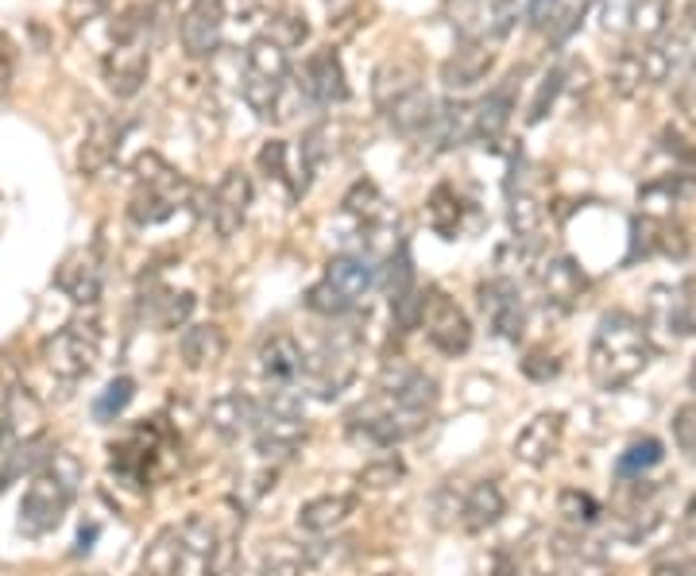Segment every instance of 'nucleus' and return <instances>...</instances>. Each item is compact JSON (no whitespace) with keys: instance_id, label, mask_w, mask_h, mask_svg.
<instances>
[{"instance_id":"30","label":"nucleus","mask_w":696,"mask_h":576,"mask_svg":"<svg viewBox=\"0 0 696 576\" xmlns=\"http://www.w3.org/2000/svg\"><path fill=\"white\" fill-rule=\"evenodd\" d=\"M414 89H422V74L414 63H406V58H388V63L376 70L372 78V97H376V109L388 112L395 101H403V97H411Z\"/></svg>"},{"instance_id":"26","label":"nucleus","mask_w":696,"mask_h":576,"mask_svg":"<svg viewBox=\"0 0 696 576\" xmlns=\"http://www.w3.org/2000/svg\"><path fill=\"white\" fill-rule=\"evenodd\" d=\"M491 66H496V51L488 43H460V51H453L442 63V81L449 89H472L488 78Z\"/></svg>"},{"instance_id":"44","label":"nucleus","mask_w":696,"mask_h":576,"mask_svg":"<svg viewBox=\"0 0 696 576\" xmlns=\"http://www.w3.org/2000/svg\"><path fill=\"white\" fill-rule=\"evenodd\" d=\"M286 159H291V148H286L283 140H268L260 151V171L268 174V178H279L286 182L291 178V166H286Z\"/></svg>"},{"instance_id":"1","label":"nucleus","mask_w":696,"mask_h":576,"mask_svg":"<svg viewBox=\"0 0 696 576\" xmlns=\"http://www.w3.org/2000/svg\"><path fill=\"white\" fill-rule=\"evenodd\" d=\"M650 356H654V345L646 337V325L627 309H608L596 322L592 345H588V376L600 391H619L646 371Z\"/></svg>"},{"instance_id":"19","label":"nucleus","mask_w":696,"mask_h":576,"mask_svg":"<svg viewBox=\"0 0 696 576\" xmlns=\"http://www.w3.org/2000/svg\"><path fill=\"white\" fill-rule=\"evenodd\" d=\"M302 94L309 97L322 109H333L348 97V81H345V66H340V55L333 47H322L306 58L302 66Z\"/></svg>"},{"instance_id":"23","label":"nucleus","mask_w":696,"mask_h":576,"mask_svg":"<svg viewBox=\"0 0 696 576\" xmlns=\"http://www.w3.org/2000/svg\"><path fill=\"white\" fill-rule=\"evenodd\" d=\"M255 414H260V403L244 391H225L214 403L206 406V422L221 442H237V437L252 434L255 430Z\"/></svg>"},{"instance_id":"17","label":"nucleus","mask_w":696,"mask_h":576,"mask_svg":"<svg viewBox=\"0 0 696 576\" xmlns=\"http://www.w3.org/2000/svg\"><path fill=\"white\" fill-rule=\"evenodd\" d=\"M534 279H539V291L546 298V306L554 309H577L588 294L585 268L577 260H569V256H554V260L539 263Z\"/></svg>"},{"instance_id":"33","label":"nucleus","mask_w":696,"mask_h":576,"mask_svg":"<svg viewBox=\"0 0 696 576\" xmlns=\"http://www.w3.org/2000/svg\"><path fill=\"white\" fill-rule=\"evenodd\" d=\"M143 317H148L155 329H178V325L191 322L194 314V294L186 291H155L143 294Z\"/></svg>"},{"instance_id":"29","label":"nucleus","mask_w":696,"mask_h":576,"mask_svg":"<svg viewBox=\"0 0 696 576\" xmlns=\"http://www.w3.org/2000/svg\"><path fill=\"white\" fill-rule=\"evenodd\" d=\"M352 514H357V496H345V491H337V496H317L298 507V526L306 530V534H333V530L345 526Z\"/></svg>"},{"instance_id":"49","label":"nucleus","mask_w":696,"mask_h":576,"mask_svg":"<svg viewBox=\"0 0 696 576\" xmlns=\"http://www.w3.org/2000/svg\"><path fill=\"white\" fill-rule=\"evenodd\" d=\"M562 81H565L562 70H550L546 78H542V89H539V97H534V105H531V124H539V120L546 117V105H554V97L562 94Z\"/></svg>"},{"instance_id":"22","label":"nucleus","mask_w":696,"mask_h":576,"mask_svg":"<svg viewBox=\"0 0 696 576\" xmlns=\"http://www.w3.org/2000/svg\"><path fill=\"white\" fill-rule=\"evenodd\" d=\"M58 291L74 302V306H97L101 298V283H105V271H101V256L94 248H81V252L66 256L63 268L55 275Z\"/></svg>"},{"instance_id":"4","label":"nucleus","mask_w":696,"mask_h":576,"mask_svg":"<svg viewBox=\"0 0 696 576\" xmlns=\"http://www.w3.org/2000/svg\"><path fill=\"white\" fill-rule=\"evenodd\" d=\"M286 74H291V63H286L283 43H275L271 35H255L244 51V78H240V94L255 117L271 120L279 112Z\"/></svg>"},{"instance_id":"8","label":"nucleus","mask_w":696,"mask_h":576,"mask_svg":"<svg viewBox=\"0 0 696 576\" xmlns=\"http://www.w3.org/2000/svg\"><path fill=\"white\" fill-rule=\"evenodd\" d=\"M646 337L657 348H677L685 337H696V279L677 286H654L646 298Z\"/></svg>"},{"instance_id":"10","label":"nucleus","mask_w":696,"mask_h":576,"mask_svg":"<svg viewBox=\"0 0 696 576\" xmlns=\"http://www.w3.org/2000/svg\"><path fill=\"white\" fill-rule=\"evenodd\" d=\"M445 17L460 43H488L511 32L514 0H445Z\"/></svg>"},{"instance_id":"42","label":"nucleus","mask_w":696,"mask_h":576,"mask_svg":"<svg viewBox=\"0 0 696 576\" xmlns=\"http://www.w3.org/2000/svg\"><path fill=\"white\" fill-rule=\"evenodd\" d=\"M592 4H596V0H557V9H554V17H550L546 32L554 35L557 43L569 40V35L580 28V20L588 17V9H592Z\"/></svg>"},{"instance_id":"40","label":"nucleus","mask_w":696,"mask_h":576,"mask_svg":"<svg viewBox=\"0 0 696 576\" xmlns=\"http://www.w3.org/2000/svg\"><path fill=\"white\" fill-rule=\"evenodd\" d=\"M132 399H135V379L132 376H117L109 388L97 395V403H94L97 422H117L120 414L128 411V403H132Z\"/></svg>"},{"instance_id":"6","label":"nucleus","mask_w":696,"mask_h":576,"mask_svg":"<svg viewBox=\"0 0 696 576\" xmlns=\"http://www.w3.org/2000/svg\"><path fill=\"white\" fill-rule=\"evenodd\" d=\"M255 449L260 457H291L302 442H306L309 426L306 414H302V399L294 395L291 388H275L268 399L260 403V414H255Z\"/></svg>"},{"instance_id":"2","label":"nucleus","mask_w":696,"mask_h":576,"mask_svg":"<svg viewBox=\"0 0 696 576\" xmlns=\"http://www.w3.org/2000/svg\"><path fill=\"white\" fill-rule=\"evenodd\" d=\"M81 465L66 453H55L47 468L32 476L24 499H20V534L24 537H43L66 519L74 496H78Z\"/></svg>"},{"instance_id":"9","label":"nucleus","mask_w":696,"mask_h":576,"mask_svg":"<svg viewBox=\"0 0 696 576\" xmlns=\"http://www.w3.org/2000/svg\"><path fill=\"white\" fill-rule=\"evenodd\" d=\"M429 414H414L395 406L388 395H376L372 403H360L357 411L348 414V434L360 442H372L380 449H395V445L411 442L414 434H422Z\"/></svg>"},{"instance_id":"27","label":"nucleus","mask_w":696,"mask_h":576,"mask_svg":"<svg viewBox=\"0 0 696 576\" xmlns=\"http://www.w3.org/2000/svg\"><path fill=\"white\" fill-rule=\"evenodd\" d=\"M507 514V496L496 480H476L472 488L465 491V507H460V526L468 534H483L491 530L499 519Z\"/></svg>"},{"instance_id":"11","label":"nucleus","mask_w":696,"mask_h":576,"mask_svg":"<svg viewBox=\"0 0 696 576\" xmlns=\"http://www.w3.org/2000/svg\"><path fill=\"white\" fill-rule=\"evenodd\" d=\"M422 329H426L429 345L442 356H465L472 348V322L468 314L449 298L445 291L429 286L426 306H422Z\"/></svg>"},{"instance_id":"35","label":"nucleus","mask_w":696,"mask_h":576,"mask_svg":"<svg viewBox=\"0 0 696 576\" xmlns=\"http://www.w3.org/2000/svg\"><path fill=\"white\" fill-rule=\"evenodd\" d=\"M426 217H429V229H434L437 237L453 240L460 232L465 202H460V194L453 186H437L434 194H429V202H426Z\"/></svg>"},{"instance_id":"12","label":"nucleus","mask_w":696,"mask_h":576,"mask_svg":"<svg viewBox=\"0 0 696 576\" xmlns=\"http://www.w3.org/2000/svg\"><path fill=\"white\" fill-rule=\"evenodd\" d=\"M248 209H252V178L240 166H232V171L221 174V182L214 186V198H209V221H214L217 237H237L248 221Z\"/></svg>"},{"instance_id":"31","label":"nucleus","mask_w":696,"mask_h":576,"mask_svg":"<svg viewBox=\"0 0 696 576\" xmlns=\"http://www.w3.org/2000/svg\"><path fill=\"white\" fill-rule=\"evenodd\" d=\"M511 112H514V81H503V86H496L476 105V140H483L488 148L499 143V135L511 124Z\"/></svg>"},{"instance_id":"45","label":"nucleus","mask_w":696,"mask_h":576,"mask_svg":"<svg viewBox=\"0 0 696 576\" xmlns=\"http://www.w3.org/2000/svg\"><path fill=\"white\" fill-rule=\"evenodd\" d=\"M670 426H673V442H677L681 449L693 457V453H696V403L677 406V411H673Z\"/></svg>"},{"instance_id":"7","label":"nucleus","mask_w":696,"mask_h":576,"mask_svg":"<svg viewBox=\"0 0 696 576\" xmlns=\"http://www.w3.org/2000/svg\"><path fill=\"white\" fill-rule=\"evenodd\" d=\"M101 345H105L101 325H97L94 317H78V322L63 325L55 337L43 340L40 356H43V363H47L51 376L74 383V379H86L89 371L97 368V360H101Z\"/></svg>"},{"instance_id":"32","label":"nucleus","mask_w":696,"mask_h":576,"mask_svg":"<svg viewBox=\"0 0 696 576\" xmlns=\"http://www.w3.org/2000/svg\"><path fill=\"white\" fill-rule=\"evenodd\" d=\"M117 140H120V132L109 117H97L94 124H89V135H86V143H81V159H78V166H81L86 178H97V174L112 163V155H117Z\"/></svg>"},{"instance_id":"46","label":"nucleus","mask_w":696,"mask_h":576,"mask_svg":"<svg viewBox=\"0 0 696 576\" xmlns=\"http://www.w3.org/2000/svg\"><path fill=\"white\" fill-rule=\"evenodd\" d=\"M268 35L275 43H283V47H298V43L309 35V28H306V20H302V17H294V12H283V17H275V24H271Z\"/></svg>"},{"instance_id":"55","label":"nucleus","mask_w":696,"mask_h":576,"mask_svg":"<svg viewBox=\"0 0 696 576\" xmlns=\"http://www.w3.org/2000/svg\"><path fill=\"white\" fill-rule=\"evenodd\" d=\"M693 460H696V453H693Z\"/></svg>"},{"instance_id":"21","label":"nucleus","mask_w":696,"mask_h":576,"mask_svg":"<svg viewBox=\"0 0 696 576\" xmlns=\"http://www.w3.org/2000/svg\"><path fill=\"white\" fill-rule=\"evenodd\" d=\"M191 565H198V557H194L191 542H186V534H183L178 522L159 530V534L148 542V550H143V557H140L143 576H186V568Z\"/></svg>"},{"instance_id":"28","label":"nucleus","mask_w":696,"mask_h":576,"mask_svg":"<svg viewBox=\"0 0 696 576\" xmlns=\"http://www.w3.org/2000/svg\"><path fill=\"white\" fill-rule=\"evenodd\" d=\"M178 352H183V363L191 371H206L217 368L229 352V337H225L221 325L202 322V325H186L183 340H178Z\"/></svg>"},{"instance_id":"39","label":"nucleus","mask_w":696,"mask_h":576,"mask_svg":"<svg viewBox=\"0 0 696 576\" xmlns=\"http://www.w3.org/2000/svg\"><path fill=\"white\" fill-rule=\"evenodd\" d=\"M403 476H406L403 457L388 453V457L368 460V465L357 472V483H360V488H368V491H388V488H395V483L403 480Z\"/></svg>"},{"instance_id":"50","label":"nucleus","mask_w":696,"mask_h":576,"mask_svg":"<svg viewBox=\"0 0 696 576\" xmlns=\"http://www.w3.org/2000/svg\"><path fill=\"white\" fill-rule=\"evenodd\" d=\"M657 252H662V256H677V260H685V256H688V240H685V232H681L677 225H662V237H657Z\"/></svg>"},{"instance_id":"25","label":"nucleus","mask_w":696,"mask_h":576,"mask_svg":"<svg viewBox=\"0 0 696 576\" xmlns=\"http://www.w3.org/2000/svg\"><path fill=\"white\" fill-rule=\"evenodd\" d=\"M151 70V51L148 47H112V55L105 58V81L117 97H135L148 81Z\"/></svg>"},{"instance_id":"53","label":"nucleus","mask_w":696,"mask_h":576,"mask_svg":"<svg viewBox=\"0 0 696 576\" xmlns=\"http://www.w3.org/2000/svg\"><path fill=\"white\" fill-rule=\"evenodd\" d=\"M97 537V526H89V530H81V537H78V550H89V542Z\"/></svg>"},{"instance_id":"41","label":"nucleus","mask_w":696,"mask_h":576,"mask_svg":"<svg viewBox=\"0 0 696 576\" xmlns=\"http://www.w3.org/2000/svg\"><path fill=\"white\" fill-rule=\"evenodd\" d=\"M665 457L662 442L657 437H642V442L627 445V453L619 457V476H642L650 472V468H657Z\"/></svg>"},{"instance_id":"51","label":"nucleus","mask_w":696,"mask_h":576,"mask_svg":"<svg viewBox=\"0 0 696 576\" xmlns=\"http://www.w3.org/2000/svg\"><path fill=\"white\" fill-rule=\"evenodd\" d=\"M554 9H557V0H526V17H531L534 28H550Z\"/></svg>"},{"instance_id":"20","label":"nucleus","mask_w":696,"mask_h":576,"mask_svg":"<svg viewBox=\"0 0 696 576\" xmlns=\"http://www.w3.org/2000/svg\"><path fill=\"white\" fill-rule=\"evenodd\" d=\"M255 368H260V376L268 379L271 388H291L306 371V352H302V345L291 333H268L260 352H255Z\"/></svg>"},{"instance_id":"48","label":"nucleus","mask_w":696,"mask_h":576,"mask_svg":"<svg viewBox=\"0 0 696 576\" xmlns=\"http://www.w3.org/2000/svg\"><path fill=\"white\" fill-rule=\"evenodd\" d=\"M634 28V0H603V32H627Z\"/></svg>"},{"instance_id":"18","label":"nucleus","mask_w":696,"mask_h":576,"mask_svg":"<svg viewBox=\"0 0 696 576\" xmlns=\"http://www.w3.org/2000/svg\"><path fill=\"white\" fill-rule=\"evenodd\" d=\"M225 28V0H191V9L183 12L178 24V40H183L186 58H209L221 43Z\"/></svg>"},{"instance_id":"5","label":"nucleus","mask_w":696,"mask_h":576,"mask_svg":"<svg viewBox=\"0 0 696 576\" xmlns=\"http://www.w3.org/2000/svg\"><path fill=\"white\" fill-rule=\"evenodd\" d=\"M360 371V333L357 329H337L322 345V352L306 356V371H302V391L322 403L337 399L340 391L357 379Z\"/></svg>"},{"instance_id":"24","label":"nucleus","mask_w":696,"mask_h":576,"mask_svg":"<svg viewBox=\"0 0 696 576\" xmlns=\"http://www.w3.org/2000/svg\"><path fill=\"white\" fill-rule=\"evenodd\" d=\"M325 283L348 302V306H357L376 283H380V268H376L368 256H333L325 263Z\"/></svg>"},{"instance_id":"52","label":"nucleus","mask_w":696,"mask_h":576,"mask_svg":"<svg viewBox=\"0 0 696 576\" xmlns=\"http://www.w3.org/2000/svg\"><path fill=\"white\" fill-rule=\"evenodd\" d=\"M685 537L688 542H696V499L685 507Z\"/></svg>"},{"instance_id":"16","label":"nucleus","mask_w":696,"mask_h":576,"mask_svg":"<svg viewBox=\"0 0 696 576\" xmlns=\"http://www.w3.org/2000/svg\"><path fill=\"white\" fill-rule=\"evenodd\" d=\"M380 395H388L395 406L414 414H429L437 406V379L426 376L422 368H406V363H388L380 379Z\"/></svg>"},{"instance_id":"3","label":"nucleus","mask_w":696,"mask_h":576,"mask_svg":"<svg viewBox=\"0 0 696 576\" xmlns=\"http://www.w3.org/2000/svg\"><path fill=\"white\" fill-rule=\"evenodd\" d=\"M194 186L174 171L171 163H163L159 155H140L135 163V194L128 202V217L140 229H155V225L171 221L178 209L191 202Z\"/></svg>"},{"instance_id":"43","label":"nucleus","mask_w":696,"mask_h":576,"mask_svg":"<svg viewBox=\"0 0 696 576\" xmlns=\"http://www.w3.org/2000/svg\"><path fill=\"white\" fill-rule=\"evenodd\" d=\"M306 306L314 309V314H325V317H345L348 309H352V306H348L345 298H340L337 291H333L329 283H325V279H317V283L309 286V294H306Z\"/></svg>"},{"instance_id":"15","label":"nucleus","mask_w":696,"mask_h":576,"mask_svg":"<svg viewBox=\"0 0 696 576\" xmlns=\"http://www.w3.org/2000/svg\"><path fill=\"white\" fill-rule=\"evenodd\" d=\"M480 309L503 340H519L526 333V306H522L519 286L507 275H496L480 286Z\"/></svg>"},{"instance_id":"54","label":"nucleus","mask_w":696,"mask_h":576,"mask_svg":"<svg viewBox=\"0 0 696 576\" xmlns=\"http://www.w3.org/2000/svg\"><path fill=\"white\" fill-rule=\"evenodd\" d=\"M688 388L696 391V360H693V368H688Z\"/></svg>"},{"instance_id":"37","label":"nucleus","mask_w":696,"mask_h":576,"mask_svg":"<svg viewBox=\"0 0 696 576\" xmlns=\"http://www.w3.org/2000/svg\"><path fill=\"white\" fill-rule=\"evenodd\" d=\"M340 206H345L348 217H357V221H365V225H376V221H383V217H388V202H383L380 186H376V182H368V178L352 182Z\"/></svg>"},{"instance_id":"14","label":"nucleus","mask_w":696,"mask_h":576,"mask_svg":"<svg viewBox=\"0 0 696 576\" xmlns=\"http://www.w3.org/2000/svg\"><path fill=\"white\" fill-rule=\"evenodd\" d=\"M562 442H565V414L562 411H542L522 426V434L514 437L511 453H514L519 465L546 468L550 460L562 453Z\"/></svg>"},{"instance_id":"34","label":"nucleus","mask_w":696,"mask_h":576,"mask_svg":"<svg viewBox=\"0 0 696 576\" xmlns=\"http://www.w3.org/2000/svg\"><path fill=\"white\" fill-rule=\"evenodd\" d=\"M429 135H434V143L442 151L457 148V143H465L468 135H476V109H468V105H437V117H434Z\"/></svg>"},{"instance_id":"47","label":"nucleus","mask_w":696,"mask_h":576,"mask_svg":"<svg viewBox=\"0 0 696 576\" xmlns=\"http://www.w3.org/2000/svg\"><path fill=\"white\" fill-rule=\"evenodd\" d=\"M522 371H526L534 383H550V379H557V371H562V360L550 356L546 348H534V352L522 360Z\"/></svg>"},{"instance_id":"38","label":"nucleus","mask_w":696,"mask_h":576,"mask_svg":"<svg viewBox=\"0 0 696 576\" xmlns=\"http://www.w3.org/2000/svg\"><path fill=\"white\" fill-rule=\"evenodd\" d=\"M557 514H562L565 522H569L573 530H585V526H592L596 519L603 514V507L596 503L588 491H580V488H565L562 496H557Z\"/></svg>"},{"instance_id":"13","label":"nucleus","mask_w":696,"mask_h":576,"mask_svg":"<svg viewBox=\"0 0 696 576\" xmlns=\"http://www.w3.org/2000/svg\"><path fill=\"white\" fill-rule=\"evenodd\" d=\"M43 430V403L28 388H9L0 395V453L35 442Z\"/></svg>"},{"instance_id":"36","label":"nucleus","mask_w":696,"mask_h":576,"mask_svg":"<svg viewBox=\"0 0 696 576\" xmlns=\"http://www.w3.org/2000/svg\"><path fill=\"white\" fill-rule=\"evenodd\" d=\"M511 194V206H507V221H511V232L519 240H534L542 232V225H546V209H542V202L534 198L531 189H507Z\"/></svg>"}]
</instances>
